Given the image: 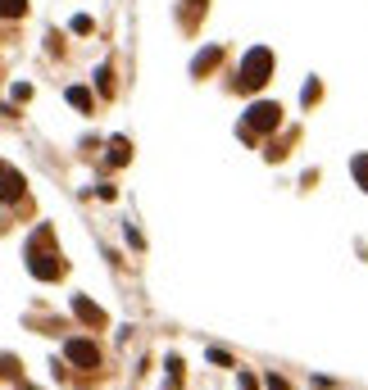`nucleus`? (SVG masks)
<instances>
[{
	"label": "nucleus",
	"mask_w": 368,
	"mask_h": 390,
	"mask_svg": "<svg viewBox=\"0 0 368 390\" xmlns=\"http://www.w3.org/2000/svg\"><path fill=\"white\" fill-rule=\"evenodd\" d=\"M64 354H68V363H78V368H101V349H96L91 340H68Z\"/></svg>",
	"instance_id": "4"
},
{
	"label": "nucleus",
	"mask_w": 368,
	"mask_h": 390,
	"mask_svg": "<svg viewBox=\"0 0 368 390\" xmlns=\"http://www.w3.org/2000/svg\"><path fill=\"white\" fill-rule=\"evenodd\" d=\"M68 105L73 109H91V91L87 87H68Z\"/></svg>",
	"instance_id": "10"
},
{
	"label": "nucleus",
	"mask_w": 368,
	"mask_h": 390,
	"mask_svg": "<svg viewBox=\"0 0 368 390\" xmlns=\"http://www.w3.org/2000/svg\"><path fill=\"white\" fill-rule=\"evenodd\" d=\"M268 73H273V55H268L264 46H255V51L245 55V64H241V78H237V87L255 91V87H264V82H268Z\"/></svg>",
	"instance_id": "1"
},
{
	"label": "nucleus",
	"mask_w": 368,
	"mask_h": 390,
	"mask_svg": "<svg viewBox=\"0 0 368 390\" xmlns=\"http://www.w3.org/2000/svg\"><path fill=\"white\" fill-rule=\"evenodd\" d=\"M28 14V0H0V19H23Z\"/></svg>",
	"instance_id": "8"
},
{
	"label": "nucleus",
	"mask_w": 368,
	"mask_h": 390,
	"mask_svg": "<svg viewBox=\"0 0 368 390\" xmlns=\"http://www.w3.org/2000/svg\"><path fill=\"white\" fill-rule=\"evenodd\" d=\"M277 123H282V109L273 100H255L245 109V127H255V132H273Z\"/></svg>",
	"instance_id": "2"
},
{
	"label": "nucleus",
	"mask_w": 368,
	"mask_h": 390,
	"mask_svg": "<svg viewBox=\"0 0 368 390\" xmlns=\"http://www.w3.org/2000/svg\"><path fill=\"white\" fill-rule=\"evenodd\" d=\"M73 313H78V318H82V322H91V327H101V322H105V313H101V309H96V304H91V300H82V295H78V300H73Z\"/></svg>",
	"instance_id": "6"
},
{
	"label": "nucleus",
	"mask_w": 368,
	"mask_h": 390,
	"mask_svg": "<svg viewBox=\"0 0 368 390\" xmlns=\"http://www.w3.org/2000/svg\"><path fill=\"white\" fill-rule=\"evenodd\" d=\"M28 268H32V277H41V282H55V277L64 273L59 254H41L36 246H32V254H28Z\"/></svg>",
	"instance_id": "3"
},
{
	"label": "nucleus",
	"mask_w": 368,
	"mask_h": 390,
	"mask_svg": "<svg viewBox=\"0 0 368 390\" xmlns=\"http://www.w3.org/2000/svg\"><path fill=\"white\" fill-rule=\"evenodd\" d=\"M350 173H354V181L368 191V154H354V159H350Z\"/></svg>",
	"instance_id": "9"
},
{
	"label": "nucleus",
	"mask_w": 368,
	"mask_h": 390,
	"mask_svg": "<svg viewBox=\"0 0 368 390\" xmlns=\"http://www.w3.org/2000/svg\"><path fill=\"white\" fill-rule=\"evenodd\" d=\"M19 195H23V177L14 173V168H5V173H0V200H5V204H14Z\"/></svg>",
	"instance_id": "5"
},
{
	"label": "nucleus",
	"mask_w": 368,
	"mask_h": 390,
	"mask_svg": "<svg viewBox=\"0 0 368 390\" xmlns=\"http://www.w3.org/2000/svg\"><path fill=\"white\" fill-rule=\"evenodd\" d=\"M128 159H132V145L123 141V137H114V141H109V164H114V168H123Z\"/></svg>",
	"instance_id": "7"
},
{
	"label": "nucleus",
	"mask_w": 368,
	"mask_h": 390,
	"mask_svg": "<svg viewBox=\"0 0 368 390\" xmlns=\"http://www.w3.org/2000/svg\"><path fill=\"white\" fill-rule=\"evenodd\" d=\"M210 64H218V51H205V55H195V73H205Z\"/></svg>",
	"instance_id": "11"
},
{
	"label": "nucleus",
	"mask_w": 368,
	"mask_h": 390,
	"mask_svg": "<svg viewBox=\"0 0 368 390\" xmlns=\"http://www.w3.org/2000/svg\"><path fill=\"white\" fill-rule=\"evenodd\" d=\"M73 32L87 36V32H91V19H87V14H78V19H73Z\"/></svg>",
	"instance_id": "12"
},
{
	"label": "nucleus",
	"mask_w": 368,
	"mask_h": 390,
	"mask_svg": "<svg viewBox=\"0 0 368 390\" xmlns=\"http://www.w3.org/2000/svg\"><path fill=\"white\" fill-rule=\"evenodd\" d=\"M0 173H5V164H0Z\"/></svg>",
	"instance_id": "13"
}]
</instances>
